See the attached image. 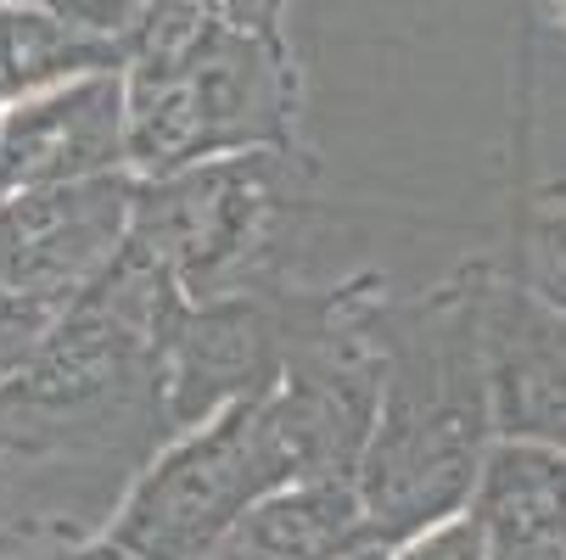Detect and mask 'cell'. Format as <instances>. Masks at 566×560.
Listing matches in <instances>:
<instances>
[{"instance_id":"1","label":"cell","mask_w":566,"mask_h":560,"mask_svg":"<svg viewBox=\"0 0 566 560\" xmlns=\"http://www.w3.org/2000/svg\"><path fill=\"white\" fill-rule=\"evenodd\" d=\"M489 258L460 264L438 286L376 297L381 398L354 488L376 543H398L471 505L482 454L494 443L482 303Z\"/></svg>"},{"instance_id":"2","label":"cell","mask_w":566,"mask_h":560,"mask_svg":"<svg viewBox=\"0 0 566 560\" xmlns=\"http://www.w3.org/2000/svg\"><path fill=\"white\" fill-rule=\"evenodd\" d=\"M124 163L135 180H164L213 157L303 151V67L286 29L219 23L169 62H129Z\"/></svg>"},{"instance_id":"3","label":"cell","mask_w":566,"mask_h":560,"mask_svg":"<svg viewBox=\"0 0 566 560\" xmlns=\"http://www.w3.org/2000/svg\"><path fill=\"white\" fill-rule=\"evenodd\" d=\"M308 219V157L253 151L135 180L129 242L175 281L186 303L275 292L292 281V247Z\"/></svg>"},{"instance_id":"4","label":"cell","mask_w":566,"mask_h":560,"mask_svg":"<svg viewBox=\"0 0 566 560\" xmlns=\"http://www.w3.org/2000/svg\"><path fill=\"white\" fill-rule=\"evenodd\" d=\"M286 483H308V465L270 387L157 443L124 483L102 538L135 560H197L241 510Z\"/></svg>"},{"instance_id":"5","label":"cell","mask_w":566,"mask_h":560,"mask_svg":"<svg viewBox=\"0 0 566 560\" xmlns=\"http://www.w3.org/2000/svg\"><path fill=\"white\" fill-rule=\"evenodd\" d=\"M297 292L303 286H275V292H235V297H208L186 303L175 326L157 348V415L164 437L202 426L208 415L264 398L292 353L297 331Z\"/></svg>"},{"instance_id":"6","label":"cell","mask_w":566,"mask_h":560,"mask_svg":"<svg viewBox=\"0 0 566 560\" xmlns=\"http://www.w3.org/2000/svg\"><path fill=\"white\" fill-rule=\"evenodd\" d=\"M135 175L56 186L0 202V286L45 314H67L124 247Z\"/></svg>"},{"instance_id":"7","label":"cell","mask_w":566,"mask_h":560,"mask_svg":"<svg viewBox=\"0 0 566 560\" xmlns=\"http://www.w3.org/2000/svg\"><path fill=\"white\" fill-rule=\"evenodd\" d=\"M107 175H129L118 73L67 78L0 113V202Z\"/></svg>"},{"instance_id":"8","label":"cell","mask_w":566,"mask_h":560,"mask_svg":"<svg viewBox=\"0 0 566 560\" xmlns=\"http://www.w3.org/2000/svg\"><path fill=\"white\" fill-rule=\"evenodd\" d=\"M482 359H489L494 437L566 448V319L500 264L489 270V303H482Z\"/></svg>"},{"instance_id":"9","label":"cell","mask_w":566,"mask_h":560,"mask_svg":"<svg viewBox=\"0 0 566 560\" xmlns=\"http://www.w3.org/2000/svg\"><path fill=\"white\" fill-rule=\"evenodd\" d=\"M376 543L354 476H308L241 510L197 560H348Z\"/></svg>"},{"instance_id":"10","label":"cell","mask_w":566,"mask_h":560,"mask_svg":"<svg viewBox=\"0 0 566 560\" xmlns=\"http://www.w3.org/2000/svg\"><path fill=\"white\" fill-rule=\"evenodd\" d=\"M465 510L489 543H566V448L494 437Z\"/></svg>"},{"instance_id":"11","label":"cell","mask_w":566,"mask_h":560,"mask_svg":"<svg viewBox=\"0 0 566 560\" xmlns=\"http://www.w3.org/2000/svg\"><path fill=\"white\" fill-rule=\"evenodd\" d=\"M118 45L62 23L34 0H0V107L85 73H118Z\"/></svg>"},{"instance_id":"12","label":"cell","mask_w":566,"mask_h":560,"mask_svg":"<svg viewBox=\"0 0 566 560\" xmlns=\"http://www.w3.org/2000/svg\"><path fill=\"white\" fill-rule=\"evenodd\" d=\"M522 135V186L511 191V235L494 258L505 275H516L549 314L566 319V186H527V140H533V107L522 102L516 118Z\"/></svg>"},{"instance_id":"13","label":"cell","mask_w":566,"mask_h":560,"mask_svg":"<svg viewBox=\"0 0 566 560\" xmlns=\"http://www.w3.org/2000/svg\"><path fill=\"white\" fill-rule=\"evenodd\" d=\"M387 560H489V538H482L471 510H454L410 538L387 543Z\"/></svg>"},{"instance_id":"14","label":"cell","mask_w":566,"mask_h":560,"mask_svg":"<svg viewBox=\"0 0 566 560\" xmlns=\"http://www.w3.org/2000/svg\"><path fill=\"white\" fill-rule=\"evenodd\" d=\"M34 7L56 12L62 23L85 29V34L107 40V45H124V40H129V29L146 18L151 0H34ZM118 56H124V51H118Z\"/></svg>"},{"instance_id":"15","label":"cell","mask_w":566,"mask_h":560,"mask_svg":"<svg viewBox=\"0 0 566 560\" xmlns=\"http://www.w3.org/2000/svg\"><path fill=\"white\" fill-rule=\"evenodd\" d=\"M40 465L45 459H12V454H0V521H7L18 505H29V494L40 483Z\"/></svg>"},{"instance_id":"16","label":"cell","mask_w":566,"mask_h":560,"mask_svg":"<svg viewBox=\"0 0 566 560\" xmlns=\"http://www.w3.org/2000/svg\"><path fill=\"white\" fill-rule=\"evenodd\" d=\"M224 12H230V23H241V29H281L286 0H224Z\"/></svg>"},{"instance_id":"17","label":"cell","mask_w":566,"mask_h":560,"mask_svg":"<svg viewBox=\"0 0 566 560\" xmlns=\"http://www.w3.org/2000/svg\"><path fill=\"white\" fill-rule=\"evenodd\" d=\"M73 560H135V554H129V549H118V543H107V538H91Z\"/></svg>"},{"instance_id":"18","label":"cell","mask_w":566,"mask_h":560,"mask_svg":"<svg viewBox=\"0 0 566 560\" xmlns=\"http://www.w3.org/2000/svg\"><path fill=\"white\" fill-rule=\"evenodd\" d=\"M538 7H544V12H549V23L566 34V0H538Z\"/></svg>"},{"instance_id":"19","label":"cell","mask_w":566,"mask_h":560,"mask_svg":"<svg viewBox=\"0 0 566 560\" xmlns=\"http://www.w3.org/2000/svg\"><path fill=\"white\" fill-rule=\"evenodd\" d=\"M348 560H387V543H365V549H354Z\"/></svg>"},{"instance_id":"20","label":"cell","mask_w":566,"mask_h":560,"mask_svg":"<svg viewBox=\"0 0 566 560\" xmlns=\"http://www.w3.org/2000/svg\"><path fill=\"white\" fill-rule=\"evenodd\" d=\"M0 113H7V107H0Z\"/></svg>"}]
</instances>
